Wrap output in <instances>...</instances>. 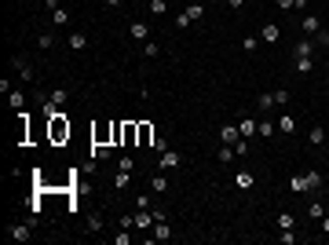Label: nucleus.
I'll return each instance as SVG.
<instances>
[{
	"instance_id": "obj_16",
	"label": "nucleus",
	"mask_w": 329,
	"mask_h": 245,
	"mask_svg": "<svg viewBox=\"0 0 329 245\" xmlns=\"http://www.w3.org/2000/svg\"><path fill=\"white\" fill-rule=\"evenodd\" d=\"M150 187H154V194H165L168 191V176L165 172H154V176H150Z\"/></svg>"
},
{
	"instance_id": "obj_27",
	"label": "nucleus",
	"mask_w": 329,
	"mask_h": 245,
	"mask_svg": "<svg viewBox=\"0 0 329 245\" xmlns=\"http://www.w3.org/2000/svg\"><path fill=\"white\" fill-rule=\"evenodd\" d=\"M256 106L260 110H271V106H275V92H263V96L256 99Z\"/></svg>"
},
{
	"instance_id": "obj_18",
	"label": "nucleus",
	"mask_w": 329,
	"mask_h": 245,
	"mask_svg": "<svg viewBox=\"0 0 329 245\" xmlns=\"http://www.w3.org/2000/svg\"><path fill=\"white\" fill-rule=\"evenodd\" d=\"M278 132L282 136H293L296 132V117H278Z\"/></svg>"
},
{
	"instance_id": "obj_2",
	"label": "nucleus",
	"mask_w": 329,
	"mask_h": 245,
	"mask_svg": "<svg viewBox=\"0 0 329 245\" xmlns=\"http://www.w3.org/2000/svg\"><path fill=\"white\" fill-rule=\"evenodd\" d=\"M48 136H51V143H66L70 139V121H66V110L62 114H55V117H48Z\"/></svg>"
},
{
	"instance_id": "obj_32",
	"label": "nucleus",
	"mask_w": 329,
	"mask_h": 245,
	"mask_svg": "<svg viewBox=\"0 0 329 245\" xmlns=\"http://www.w3.org/2000/svg\"><path fill=\"white\" fill-rule=\"evenodd\" d=\"M275 136V125H271V121H260V139H271Z\"/></svg>"
},
{
	"instance_id": "obj_11",
	"label": "nucleus",
	"mask_w": 329,
	"mask_h": 245,
	"mask_svg": "<svg viewBox=\"0 0 329 245\" xmlns=\"http://www.w3.org/2000/svg\"><path fill=\"white\" fill-rule=\"evenodd\" d=\"M11 66H15V70H18V77H22V81H33V66L26 62L22 55H15V59H11Z\"/></svg>"
},
{
	"instance_id": "obj_3",
	"label": "nucleus",
	"mask_w": 329,
	"mask_h": 245,
	"mask_svg": "<svg viewBox=\"0 0 329 245\" xmlns=\"http://www.w3.org/2000/svg\"><path fill=\"white\" fill-rule=\"evenodd\" d=\"M238 132H241V139H260V121L256 117H241V125H238Z\"/></svg>"
},
{
	"instance_id": "obj_44",
	"label": "nucleus",
	"mask_w": 329,
	"mask_h": 245,
	"mask_svg": "<svg viewBox=\"0 0 329 245\" xmlns=\"http://www.w3.org/2000/svg\"><path fill=\"white\" fill-rule=\"evenodd\" d=\"M315 44H329V33H318V37H315Z\"/></svg>"
},
{
	"instance_id": "obj_9",
	"label": "nucleus",
	"mask_w": 329,
	"mask_h": 245,
	"mask_svg": "<svg viewBox=\"0 0 329 245\" xmlns=\"http://www.w3.org/2000/svg\"><path fill=\"white\" fill-rule=\"evenodd\" d=\"M150 231H154V234H150V242H168V238H172V227H168L165 220H157Z\"/></svg>"
},
{
	"instance_id": "obj_8",
	"label": "nucleus",
	"mask_w": 329,
	"mask_h": 245,
	"mask_svg": "<svg viewBox=\"0 0 329 245\" xmlns=\"http://www.w3.org/2000/svg\"><path fill=\"white\" fill-rule=\"evenodd\" d=\"M154 125L150 121H139V147H154Z\"/></svg>"
},
{
	"instance_id": "obj_5",
	"label": "nucleus",
	"mask_w": 329,
	"mask_h": 245,
	"mask_svg": "<svg viewBox=\"0 0 329 245\" xmlns=\"http://www.w3.org/2000/svg\"><path fill=\"white\" fill-rule=\"evenodd\" d=\"M252 183H256V176H252L249 168H238V172H234V187H238V191H252Z\"/></svg>"
},
{
	"instance_id": "obj_14",
	"label": "nucleus",
	"mask_w": 329,
	"mask_h": 245,
	"mask_svg": "<svg viewBox=\"0 0 329 245\" xmlns=\"http://www.w3.org/2000/svg\"><path fill=\"white\" fill-rule=\"evenodd\" d=\"M220 139H223V143H231V147H234V143H238V139H241L238 125H223V128H220Z\"/></svg>"
},
{
	"instance_id": "obj_26",
	"label": "nucleus",
	"mask_w": 329,
	"mask_h": 245,
	"mask_svg": "<svg viewBox=\"0 0 329 245\" xmlns=\"http://www.w3.org/2000/svg\"><path fill=\"white\" fill-rule=\"evenodd\" d=\"M128 183H132V172H121V168H117V176H114V187H117V191H125Z\"/></svg>"
},
{
	"instance_id": "obj_45",
	"label": "nucleus",
	"mask_w": 329,
	"mask_h": 245,
	"mask_svg": "<svg viewBox=\"0 0 329 245\" xmlns=\"http://www.w3.org/2000/svg\"><path fill=\"white\" fill-rule=\"evenodd\" d=\"M102 4H106V7H121L125 0H102Z\"/></svg>"
},
{
	"instance_id": "obj_21",
	"label": "nucleus",
	"mask_w": 329,
	"mask_h": 245,
	"mask_svg": "<svg viewBox=\"0 0 329 245\" xmlns=\"http://www.w3.org/2000/svg\"><path fill=\"white\" fill-rule=\"evenodd\" d=\"M102 227H106V223H102V216L92 212V216H88V231H92V234H102Z\"/></svg>"
},
{
	"instance_id": "obj_42",
	"label": "nucleus",
	"mask_w": 329,
	"mask_h": 245,
	"mask_svg": "<svg viewBox=\"0 0 329 245\" xmlns=\"http://www.w3.org/2000/svg\"><path fill=\"white\" fill-rule=\"evenodd\" d=\"M223 4H227V7H234V11H241V4H245V0H223Z\"/></svg>"
},
{
	"instance_id": "obj_40",
	"label": "nucleus",
	"mask_w": 329,
	"mask_h": 245,
	"mask_svg": "<svg viewBox=\"0 0 329 245\" xmlns=\"http://www.w3.org/2000/svg\"><path fill=\"white\" fill-rule=\"evenodd\" d=\"M117 168H121V172H132V168H136V161H132V157L125 154V157H121V161H117Z\"/></svg>"
},
{
	"instance_id": "obj_31",
	"label": "nucleus",
	"mask_w": 329,
	"mask_h": 245,
	"mask_svg": "<svg viewBox=\"0 0 329 245\" xmlns=\"http://www.w3.org/2000/svg\"><path fill=\"white\" fill-rule=\"evenodd\" d=\"M241 48H245V51H256V48H260V37H241Z\"/></svg>"
},
{
	"instance_id": "obj_17",
	"label": "nucleus",
	"mask_w": 329,
	"mask_h": 245,
	"mask_svg": "<svg viewBox=\"0 0 329 245\" xmlns=\"http://www.w3.org/2000/svg\"><path fill=\"white\" fill-rule=\"evenodd\" d=\"M128 33L136 37V41H146V37H150V26H146V22H132V26H128Z\"/></svg>"
},
{
	"instance_id": "obj_19",
	"label": "nucleus",
	"mask_w": 329,
	"mask_h": 245,
	"mask_svg": "<svg viewBox=\"0 0 329 245\" xmlns=\"http://www.w3.org/2000/svg\"><path fill=\"white\" fill-rule=\"evenodd\" d=\"M51 22H55V26H66V22H70V11H66L62 4H59V7H51Z\"/></svg>"
},
{
	"instance_id": "obj_43",
	"label": "nucleus",
	"mask_w": 329,
	"mask_h": 245,
	"mask_svg": "<svg viewBox=\"0 0 329 245\" xmlns=\"http://www.w3.org/2000/svg\"><path fill=\"white\" fill-rule=\"evenodd\" d=\"M318 227H322V234H329V216H322V220H318Z\"/></svg>"
},
{
	"instance_id": "obj_38",
	"label": "nucleus",
	"mask_w": 329,
	"mask_h": 245,
	"mask_svg": "<svg viewBox=\"0 0 329 245\" xmlns=\"http://www.w3.org/2000/svg\"><path fill=\"white\" fill-rule=\"evenodd\" d=\"M37 44H41V48H44V51H48V48H51V44H55V37H51V33H41V37H37Z\"/></svg>"
},
{
	"instance_id": "obj_20",
	"label": "nucleus",
	"mask_w": 329,
	"mask_h": 245,
	"mask_svg": "<svg viewBox=\"0 0 329 245\" xmlns=\"http://www.w3.org/2000/svg\"><path fill=\"white\" fill-rule=\"evenodd\" d=\"M275 223H278V231H289V227H296V216L293 212H282Z\"/></svg>"
},
{
	"instance_id": "obj_12",
	"label": "nucleus",
	"mask_w": 329,
	"mask_h": 245,
	"mask_svg": "<svg viewBox=\"0 0 329 245\" xmlns=\"http://www.w3.org/2000/svg\"><path fill=\"white\" fill-rule=\"evenodd\" d=\"M66 44H70V48H73V51H84V48H88V33H81V30H73V33H70V41H66Z\"/></svg>"
},
{
	"instance_id": "obj_22",
	"label": "nucleus",
	"mask_w": 329,
	"mask_h": 245,
	"mask_svg": "<svg viewBox=\"0 0 329 245\" xmlns=\"http://www.w3.org/2000/svg\"><path fill=\"white\" fill-rule=\"evenodd\" d=\"M146 4H150V11H154L157 18H161V15H168V0H146Z\"/></svg>"
},
{
	"instance_id": "obj_33",
	"label": "nucleus",
	"mask_w": 329,
	"mask_h": 245,
	"mask_svg": "<svg viewBox=\"0 0 329 245\" xmlns=\"http://www.w3.org/2000/svg\"><path fill=\"white\" fill-rule=\"evenodd\" d=\"M249 150H252V147H249V139H238V143H234V154H238V157H245Z\"/></svg>"
},
{
	"instance_id": "obj_36",
	"label": "nucleus",
	"mask_w": 329,
	"mask_h": 245,
	"mask_svg": "<svg viewBox=\"0 0 329 245\" xmlns=\"http://www.w3.org/2000/svg\"><path fill=\"white\" fill-rule=\"evenodd\" d=\"M296 70L300 73H311L315 70V59H296Z\"/></svg>"
},
{
	"instance_id": "obj_4",
	"label": "nucleus",
	"mask_w": 329,
	"mask_h": 245,
	"mask_svg": "<svg viewBox=\"0 0 329 245\" xmlns=\"http://www.w3.org/2000/svg\"><path fill=\"white\" fill-rule=\"evenodd\" d=\"M33 223H15V227H7V238H11V242H30L33 238Z\"/></svg>"
},
{
	"instance_id": "obj_24",
	"label": "nucleus",
	"mask_w": 329,
	"mask_h": 245,
	"mask_svg": "<svg viewBox=\"0 0 329 245\" xmlns=\"http://www.w3.org/2000/svg\"><path fill=\"white\" fill-rule=\"evenodd\" d=\"M275 4L282 7V11H296V7H304L307 0H275Z\"/></svg>"
},
{
	"instance_id": "obj_7",
	"label": "nucleus",
	"mask_w": 329,
	"mask_h": 245,
	"mask_svg": "<svg viewBox=\"0 0 329 245\" xmlns=\"http://www.w3.org/2000/svg\"><path fill=\"white\" fill-rule=\"evenodd\" d=\"M180 165H183V157H180V154H176V150H172V147H168V150H165V154H161V172H172V168H180Z\"/></svg>"
},
{
	"instance_id": "obj_10",
	"label": "nucleus",
	"mask_w": 329,
	"mask_h": 245,
	"mask_svg": "<svg viewBox=\"0 0 329 245\" xmlns=\"http://www.w3.org/2000/svg\"><path fill=\"white\" fill-rule=\"evenodd\" d=\"M300 30H304L307 37H318V33H322V22H318V15H304V22H300Z\"/></svg>"
},
{
	"instance_id": "obj_30",
	"label": "nucleus",
	"mask_w": 329,
	"mask_h": 245,
	"mask_svg": "<svg viewBox=\"0 0 329 245\" xmlns=\"http://www.w3.org/2000/svg\"><path fill=\"white\" fill-rule=\"evenodd\" d=\"M187 15H190L194 22H201V18H205V7H201V4H190V7H187Z\"/></svg>"
},
{
	"instance_id": "obj_25",
	"label": "nucleus",
	"mask_w": 329,
	"mask_h": 245,
	"mask_svg": "<svg viewBox=\"0 0 329 245\" xmlns=\"http://www.w3.org/2000/svg\"><path fill=\"white\" fill-rule=\"evenodd\" d=\"M278 242H282V245H296V227H289V231H278Z\"/></svg>"
},
{
	"instance_id": "obj_39",
	"label": "nucleus",
	"mask_w": 329,
	"mask_h": 245,
	"mask_svg": "<svg viewBox=\"0 0 329 245\" xmlns=\"http://www.w3.org/2000/svg\"><path fill=\"white\" fill-rule=\"evenodd\" d=\"M285 102H289V92L278 88V92H275V106H285Z\"/></svg>"
},
{
	"instance_id": "obj_34",
	"label": "nucleus",
	"mask_w": 329,
	"mask_h": 245,
	"mask_svg": "<svg viewBox=\"0 0 329 245\" xmlns=\"http://www.w3.org/2000/svg\"><path fill=\"white\" fill-rule=\"evenodd\" d=\"M307 212H311V220H322L326 209H322V201H315V205H307Z\"/></svg>"
},
{
	"instance_id": "obj_6",
	"label": "nucleus",
	"mask_w": 329,
	"mask_h": 245,
	"mask_svg": "<svg viewBox=\"0 0 329 245\" xmlns=\"http://www.w3.org/2000/svg\"><path fill=\"white\" fill-rule=\"evenodd\" d=\"M318 44L311 41V37H304V41H296V51H293V59H311Z\"/></svg>"
},
{
	"instance_id": "obj_37",
	"label": "nucleus",
	"mask_w": 329,
	"mask_h": 245,
	"mask_svg": "<svg viewBox=\"0 0 329 245\" xmlns=\"http://www.w3.org/2000/svg\"><path fill=\"white\" fill-rule=\"evenodd\" d=\"M48 102H55V106H62V102H66V88H55Z\"/></svg>"
},
{
	"instance_id": "obj_13",
	"label": "nucleus",
	"mask_w": 329,
	"mask_h": 245,
	"mask_svg": "<svg viewBox=\"0 0 329 245\" xmlns=\"http://www.w3.org/2000/svg\"><path fill=\"white\" fill-rule=\"evenodd\" d=\"M278 37H282V30H278L275 22H267V26H263V30H260V41H263V44H275Z\"/></svg>"
},
{
	"instance_id": "obj_29",
	"label": "nucleus",
	"mask_w": 329,
	"mask_h": 245,
	"mask_svg": "<svg viewBox=\"0 0 329 245\" xmlns=\"http://www.w3.org/2000/svg\"><path fill=\"white\" fill-rule=\"evenodd\" d=\"M190 22H194V18L187 15V11H180V15H176V30H190Z\"/></svg>"
},
{
	"instance_id": "obj_1",
	"label": "nucleus",
	"mask_w": 329,
	"mask_h": 245,
	"mask_svg": "<svg viewBox=\"0 0 329 245\" xmlns=\"http://www.w3.org/2000/svg\"><path fill=\"white\" fill-rule=\"evenodd\" d=\"M318 187H322V176L318 172H304V176H293V180H289V191H296V194L318 191Z\"/></svg>"
},
{
	"instance_id": "obj_28",
	"label": "nucleus",
	"mask_w": 329,
	"mask_h": 245,
	"mask_svg": "<svg viewBox=\"0 0 329 245\" xmlns=\"http://www.w3.org/2000/svg\"><path fill=\"white\" fill-rule=\"evenodd\" d=\"M216 157H220V161L227 165V161H234V157H238V154H234V147L227 143V147H220V154H216Z\"/></svg>"
},
{
	"instance_id": "obj_35",
	"label": "nucleus",
	"mask_w": 329,
	"mask_h": 245,
	"mask_svg": "<svg viewBox=\"0 0 329 245\" xmlns=\"http://www.w3.org/2000/svg\"><path fill=\"white\" fill-rule=\"evenodd\" d=\"M143 51H146V59H157V55H161V48H157L154 41H146V44H143Z\"/></svg>"
},
{
	"instance_id": "obj_15",
	"label": "nucleus",
	"mask_w": 329,
	"mask_h": 245,
	"mask_svg": "<svg viewBox=\"0 0 329 245\" xmlns=\"http://www.w3.org/2000/svg\"><path fill=\"white\" fill-rule=\"evenodd\" d=\"M307 143H311V147H322V143H326V128H322V125H311V128H307Z\"/></svg>"
},
{
	"instance_id": "obj_41",
	"label": "nucleus",
	"mask_w": 329,
	"mask_h": 245,
	"mask_svg": "<svg viewBox=\"0 0 329 245\" xmlns=\"http://www.w3.org/2000/svg\"><path fill=\"white\" fill-rule=\"evenodd\" d=\"M132 234H125V227H121V234H114V245H128Z\"/></svg>"
},
{
	"instance_id": "obj_23",
	"label": "nucleus",
	"mask_w": 329,
	"mask_h": 245,
	"mask_svg": "<svg viewBox=\"0 0 329 245\" xmlns=\"http://www.w3.org/2000/svg\"><path fill=\"white\" fill-rule=\"evenodd\" d=\"M7 102H11L15 110H22V102H26V96H22V92H18V88H11V92H7Z\"/></svg>"
}]
</instances>
